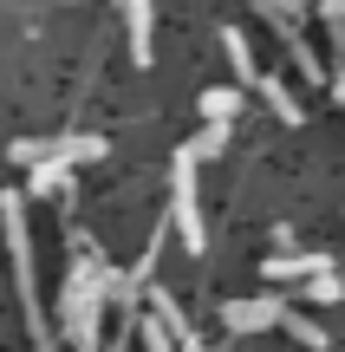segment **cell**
<instances>
[{
  "label": "cell",
  "mask_w": 345,
  "mask_h": 352,
  "mask_svg": "<svg viewBox=\"0 0 345 352\" xmlns=\"http://www.w3.org/2000/svg\"><path fill=\"white\" fill-rule=\"evenodd\" d=\"M104 274L111 267L98 261V254H78L72 261V274H65V294H59V314H65V333H72V346L78 352H104L98 346V314H104Z\"/></svg>",
  "instance_id": "cell-1"
},
{
  "label": "cell",
  "mask_w": 345,
  "mask_h": 352,
  "mask_svg": "<svg viewBox=\"0 0 345 352\" xmlns=\"http://www.w3.org/2000/svg\"><path fill=\"white\" fill-rule=\"evenodd\" d=\"M169 215H176V228H182V248L202 254V248H209V228H202V202H195V157H189V151H176V189H169Z\"/></svg>",
  "instance_id": "cell-2"
},
{
  "label": "cell",
  "mask_w": 345,
  "mask_h": 352,
  "mask_svg": "<svg viewBox=\"0 0 345 352\" xmlns=\"http://www.w3.org/2000/svg\"><path fill=\"white\" fill-rule=\"evenodd\" d=\"M0 222H7V248H13V280L26 294V314H33V241H26V209H20V189L0 196Z\"/></svg>",
  "instance_id": "cell-3"
},
{
  "label": "cell",
  "mask_w": 345,
  "mask_h": 352,
  "mask_svg": "<svg viewBox=\"0 0 345 352\" xmlns=\"http://www.w3.org/2000/svg\"><path fill=\"white\" fill-rule=\"evenodd\" d=\"M287 307L274 300V294H254V300H228L222 307V327L228 333H261V327H281Z\"/></svg>",
  "instance_id": "cell-4"
},
{
  "label": "cell",
  "mask_w": 345,
  "mask_h": 352,
  "mask_svg": "<svg viewBox=\"0 0 345 352\" xmlns=\"http://www.w3.org/2000/svg\"><path fill=\"white\" fill-rule=\"evenodd\" d=\"M261 274L267 280H300V287H307L313 274H339V267H333V254H267Z\"/></svg>",
  "instance_id": "cell-5"
},
{
  "label": "cell",
  "mask_w": 345,
  "mask_h": 352,
  "mask_svg": "<svg viewBox=\"0 0 345 352\" xmlns=\"http://www.w3.org/2000/svg\"><path fill=\"white\" fill-rule=\"evenodd\" d=\"M150 314L163 320V333H169V340H176V352H209L202 340H195L189 314H182V307H176V294H163V287H156V294H150Z\"/></svg>",
  "instance_id": "cell-6"
},
{
  "label": "cell",
  "mask_w": 345,
  "mask_h": 352,
  "mask_svg": "<svg viewBox=\"0 0 345 352\" xmlns=\"http://www.w3.org/2000/svg\"><path fill=\"white\" fill-rule=\"evenodd\" d=\"M91 157H104V138H52V151H46V164H91ZM39 170V164H33Z\"/></svg>",
  "instance_id": "cell-7"
},
{
  "label": "cell",
  "mask_w": 345,
  "mask_h": 352,
  "mask_svg": "<svg viewBox=\"0 0 345 352\" xmlns=\"http://www.w3.org/2000/svg\"><path fill=\"white\" fill-rule=\"evenodd\" d=\"M222 52L235 59V78H241V85H254V78H261L254 46H248V33H241V26H222Z\"/></svg>",
  "instance_id": "cell-8"
},
{
  "label": "cell",
  "mask_w": 345,
  "mask_h": 352,
  "mask_svg": "<svg viewBox=\"0 0 345 352\" xmlns=\"http://www.w3.org/2000/svg\"><path fill=\"white\" fill-rule=\"evenodd\" d=\"M124 20H130V59L150 65V0H124Z\"/></svg>",
  "instance_id": "cell-9"
},
{
  "label": "cell",
  "mask_w": 345,
  "mask_h": 352,
  "mask_svg": "<svg viewBox=\"0 0 345 352\" xmlns=\"http://www.w3.org/2000/svg\"><path fill=\"white\" fill-rule=\"evenodd\" d=\"M254 85H261V98L274 104V118H287V124H300V118H307V111H300V98L287 91V78H267V72H261Z\"/></svg>",
  "instance_id": "cell-10"
},
{
  "label": "cell",
  "mask_w": 345,
  "mask_h": 352,
  "mask_svg": "<svg viewBox=\"0 0 345 352\" xmlns=\"http://www.w3.org/2000/svg\"><path fill=\"white\" fill-rule=\"evenodd\" d=\"M254 7L274 20V33H300V20H307V0H254Z\"/></svg>",
  "instance_id": "cell-11"
},
{
  "label": "cell",
  "mask_w": 345,
  "mask_h": 352,
  "mask_svg": "<svg viewBox=\"0 0 345 352\" xmlns=\"http://www.w3.org/2000/svg\"><path fill=\"white\" fill-rule=\"evenodd\" d=\"M235 111H241V91H228V85L202 91V118H209V124H228Z\"/></svg>",
  "instance_id": "cell-12"
},
{
  "label": "cell",
  "mask_w": 345,
  "mask_h": 352,
  "mask_svg": "<svg viewBox=\"0 0 345 352\" xmlns=\"http://www.w3.org/2000/svg\"><path fill=\"white\" fill-rule=\"evenodd\" d=\"M228 138H235L228 124H202V138H189V144H182V151H189L195 164H202V157H222V151H228Z\"/></svg>",
  "instance_id": "cell-13"
},
{
  "label": "cell",
  "mask_w": 345,
  "mask_h": 352,
  "mask_svg": "<svg viewBox=\"0 0 345 352\" xmlns=\"http://www.w3.org/2000/svg\"><path fill=\"white\" fill-rule=\"evenodd\" d=\"M300 300H320V307H339V300H345V274H313L307 287H300Z\"/></svg>",
  "instance_id": "cell-14"
},
{
  "label": "cell",
  "mask_w": 345,
  "mask_h": 352,
  "mask_svg": "<svg viewBox=\"0 0 345 352\" xmlns=\"http://www.w3.org/2000/svg\"><path fill=\"white\" fill-rule=\"evenodd\" d=\"M281 46L294 52V65H300V78H313V85H320V78H326V72H320V59H313V46H307V39H300V33H281Z\"/></svg>",
  "instance_id": "cell-15"
},
{
  "label": "cell",
  "mask_w": 345,
  "mask_h": 352,
  "mask_svg": "<svg viewBox=\"0 0 345 352\" xmlns=\"http://www.w3.org/2000/svg\"><path fill=\"white\" fill-rule=\"evenodd\" d=\"M65 183H72V170H65V164H39L33 176H26V189H33V196H52V189H65Z\"/></svg>",
  "instance_id": "cell-16"
},
{
  "label": "cell",
  "mask_w": 345,
  "mask_h": 352,
  "mask_svg": "<svg viewBox=\"0 0 345 352\" xmlns=\"http://www.w3.org/2000/svg\"><path fill=\"white\" fill-rule=\"evenodd\" d=\"M281 327H287V333H294V340H300V346H333V340H326V333H320V327H313V320H307V314H294V307H287V320H281Z\"/></svg>",
  "instance_id": "cell-17"
},
{
  "label": "cell",
  "mask_w": 345,
  "mask_h": 352,
  "mask_svg": "<svg viewBox=\"0 0 345 352\" xmlns=\"http://www.w3.org/2000/svg\"><path fill=\"white\" fill-rule=\"evenodd\" d=\"M137 340H143V352H176V340H169V333H163V320H137Z\"/></svg>",
  "instance_id": "cell-18"
},
{
  "label": "cell",
  "mask_w": 345,
  "mask_h": 352,
  "mask_svg": "<svg viewBox=\"0 0 345 352\" xmlns=\"http://www.w3.org/2000/svg\"><path fill=\"white\" fill-rule=\"evenodd\" d=\"M320 13H326L333 26H345V0H320Z\"/></svg>",
  "instance_id": "cell-19"
},
{
  "label": "cell",
  "mask_w": 345,
  "mask_h": 352,
  "mask_svg": "<svg viewBox=\"0 0 345 352\" xmlns=\"http://www.w3.org/2000/svg\"><path fill=\"white\" fill-rule=\"evenodd\" d=\"M326 91H333V98H345V65H339V72H333V85H326Z\"/></svg>",
  "instance_id": "cell-20"
}]
</instances>
